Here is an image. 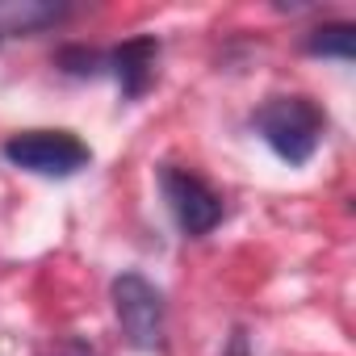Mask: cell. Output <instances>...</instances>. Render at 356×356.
I'll list each match as a JSON object with an SVG mask.
<instances>
[{
	"label": "cell",
	"mask_w": 356,
	"mask_h": 356,
	"mask_svg": "<svg viewBox=\"0 0 356 356\" xmlns=\"http://www.w3.org/2000/svg\"><path fill=\"white\" fill-rule=\"evenodd\" d=\"M256 130L260 138L289 163V168H302L318 143H323V130H327V118L323 109L310 101V97H273L256 109Z\"/></svg>",
	"instance_id": "1"
},
{
	"label": "cell",
	"mask_w": 356,
	"mask_h": 356,
	"mask_svg": "<svg viewBox=\"0 0 356 356\" xmlns=\"http://www.w3.org/2000/svg\"><path fill=\"white\" fill-rule=\"evenodd\" d=\"M0 151L13 168L34 172V176H59V181L92 163V147L76 138L72 130H22Z\"/></svg>",
	"instance_id": "2"
},
{
	"label": "cell",
	"mask_w": 356,
	"mask_h": 356,
	"mask_svg": "<svg viewBox=\"0 0 356 356\" xmlns=\"http://www.w3.org/2000/svg\"><path fill=\"white\" fill-rule=\"evenodd\" d=\"M113 293V314L130 348L151 352L163 339V293L143 277V273H122L109 285Z\"/></svg>",
	"instance_id": "3"
},
{
	"label": "cell",
	"mask_w": 356,
	"mask_h": 356,
	"mask_svg": "<svg viewBox=\"0 0 356 356\" xmlns=\"http://www.w3.org/2000/svg\"><path fill=\"white\" fill-rule=\"evenodd\" d=\"M159 189H163V202H168L176 227H181L189 239H202L222 222V197L202 181V176L163 163L159 168Z\"/></svg>",
	"instance_id": "4"
},
{
	"label": "cell",
	"mask_w": 356,
	"mask_h": 356,
	"mask_svg": "<svg viewBox=\"0 0 356 356\" xmlns=\"http://www.w3.org/2000/svg\"><path fill=\"white\" fill-rule=\"evenodd\" d=\"M155 59H159V42L155 38H130L122 42L109 63H113V76L122 84V97H143L147 84L155 80Z\"/></svg>",
	"instance_id": "5"
},
{
	"label": "cell",
	"mask_w": 356,
	"mask_h": 356,
	"mask_svg": "<svg viewBox=\"0 0 356 356\" xmlns=\"http://www.w3.org/2000/svg\"><path fill=\"white\" fill-rule=\"evenodd\" d=\"M306 51L310 55H323V59H352L356 55V26L348 22H335V26H318L310 38H306Z\"/></svg>",
	"instance_id": "6"
}]
</instances>
